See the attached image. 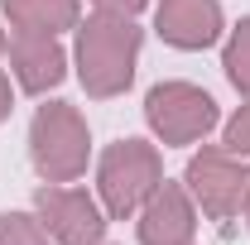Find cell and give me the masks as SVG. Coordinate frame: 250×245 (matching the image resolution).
Instances as JSON below:
<instances>
[{"label": "cell", "instance_id": "1", "mask_svg": "<svg viewBox=\"0 0 250 245\" xmlns=\"http://www.w3.org/2000/svg\"><path fill=\"white\" fill-rule=\"evenodd\" d=\"M77 43H72V62H77V82L92 101H111V96L130 92L135 82V62L145 48V29L125 15H87L77 20Z\"/></svg>", "mask_w": 250, "mask_h": 245}, {"label": "cell", "instance_id": "2", "mask_svg": "<svg viewBox=\"0 0 250 245\" xmlns=\"http://www.w3.org/2000/svg\"><path fill=\"white\" fill-rule=\"evenodd\" d=\"M164 183V154L149 140H116L96 159V202L111 221H130Z\"/></svg>", "mask_w": 250, "mask_h": 245}, {"label": "cell", "instance_id": "3", "mask_svg": "<svg viewBox=\"0 0 250 245\" xmlns=\"http://www.w3.org/2000/svg\"><path fill=\"white\" fill-rule=\"evenodd\" d=\"M29 159L43 183H77L92 163V130L77 106L48 101L29 121Z\"/></svg>", "mask_w": 250, "mask_h": 245}, {"label": "cell", "instance_id": "4", "mask_svg": "<svg viewBox=\"0 0 250 245\" xmlns=\"http://www.w3.org/2000/svg\"><path fill=\"white\" fill-rule=\"evenodd\" d=\"M145 121H149L159 144L173 149V144L207 140L217 130L221 111H217V101L202 92V87H192V82H159L145 96Z\"/></svg>", "mask_w": 250, "mask_h": 245}, {"label": "cell", "instance_id": "5", "mask_svg": "<svg viewBox=\"0 0 250 245\" xmlns=\"http://www.w3.org/2000/svg\"><path fill=\"white\" fill-rule=\"evenodd\" d=\"M183 183L192 192V202L212 216L217 226L236 221L241 216V202H246V183H250V163L226 154L221 144H202V149L188 159Z\"/></svg>", "mask_w": 250, "mask_h": 245}, {"label": "cell", "instance_id": "6", "mask_svg": "<svg viewBox=\"0 0 250 245\" xmlns=\"http://www.w3.org/2000/svg\"><path fill=\"white\" fill-rule=\"evenodd\" d=\"M34 216L58 245H101L106 241V207L87 187L43 183L34 192Z\"/></svg>", "mask_w": 250, "mask_h": 245}, {"label": "cell", "instance_id": "7", "mask_svg": "<svg viewBox=\"0 0 250 245\" xmlns=\"http://www.w3.org/2000/svg\"><path fill=\"white\" fill-rule=\"evenodd\" d=\"M135 231H140V245H192L197 241V202L188 183H164L145 197V207L135 212Z\"/></svg>", "mask_w": 250, "mask_h": 245}, {"label": "cell", "instance_id": "8", "mask_svg": "<svg viewBox=\"0 0 250 245\" xmlns=\"http://www.w3.org/2000/svg\"><path fill=\"white\" fill-rule=\"evenodd\" d=\"M154 29L168 48L202 53L226 34V15H221V0H159Z\"/></svg>", "mask_w": 250, "mask_h": 245}, {"label": "cell", "instance_id": "9", "mask_svg": "<svg viewBox=\"0 0 250 245\" xmlns=\"http://www.w3.org/2000/svg\"><path fill=\"white\" fill-rule=\"evenodd\" d=\"M5 58H10V72H15L20 92H29V96L58 92L62 77H67V53H62V43L53 34H10Z\"/></svg>", "mask_w": 250, "mask_h": 245}, {"label": "cell", "instance_id": "10", "mask_svg": "<svg viewBox=\"0 0 250 245\" xmlns=\"http://www.w3.org/2000/svg\"><path fill=\"white\" fill-rule=\"evenodd\" d=\"M0 10L15 34H53V39L77 29V20H82L77 0H0Z\"/></svg>", "mask_w": 250, "mask_h": 245}, {"label": "cell", "instance_id": "11", "mask_svg": "<svg viewBox=\"0 0 250 245\" xmlns=\"http://www.w3.org/2000/svg\"><path fill=\"white\" fill-rule=\"evenodd\" d=\"M221 67L231 77V87L241 96H250V15L226 34V48H221Z\"/></svg>", "mask_w": 250, "mask_h": 245}, {"label": "cell", "instance_id": "12", "mask_svg": "<svg viewBox=\"0 0 250 245\" xmlns=\"http://www.w3.org/2000/svg\"><path fill=\"white\" fill-rule=\"evenodd\" d=\"M0 245H58L34 212H0Z\"/></svg>", "mask_w": 250, "mask_h": 245}, {"label": "cell", "instance_id": "13", "mask_svg": "<svg viewBox=\"0 0 250 245\" xmlns=\"http://www.w3.org/2000/svg\"><path fill=\"white\" fill-rule=\"evenodd\" d=\"M221 149L236 154V159H250V96H246V106L226 121V130H221Z\"/></svg>", "mask_w": 250, "mask_h": 245}, {"label": "cell", "instance_id": "14", "mask_svg": "<svg viewBox=\"0 0 250 245\" xmlns=\"http://www.w3.org/2000/svg\"><path fill=\"white\" fill-rule=\"evenodd\" d=\"M92 5L101 10V15H125V20H135L149 0H92Z\"/></svg>", "mask_w": 250, "mask_h": 245}, {"label": "cell", "instance_id": "15", "mask_svg": "<svg viewBox=\"0 0 250 245\" xmlns=\"http://www.w3.org/2000/svg\"><path fill=\"white\" fill-rule=\"evenodd\" d=\"M10 111H15V92H10V77L0 67V121H10Z\"/></svg>", "mask_w": 250, "mask_h": 245}, {"label": "cell", "instance_id": "16", "mask_svg": "<svg viewBox=\"0 0 250 245\" xmlns=\"http://www.w3.org/2000/svg\"><path fill=\"white\" fill-rule=\"evenodd\" d=\"M241 216H246V226H250V183H246V202H241Z\"/></svg>", "mask_w": 250, "mask_h": 245}, {"label": "cell", "instance_id": "17", "mask_svg": "<svg viewBox=\"0 0 250 245\" xmlns=\"http://www.w3.org/2000/svg\"><path fill=\"white\" fill-rule=\"evenodd\" d=\"M5 43H10V39H5V29H0V58H5Z\"/></svg>", "mask_w": 250, "mask_h": 245}]
</instances>
